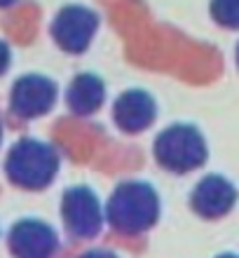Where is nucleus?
<instances>
[{
    "label": "nucleus",
    "instance_id": "423d86ee",
    "mask_svg": "<svg viewBox=\"0 0 239 258\" xmlns=\"http://www.w3.org/2000/svg\"><path fill=\"white\" fill-rule=\"evenodd\" d=\"M61 214L63 223L75 237H94L101 230V207L99 200L89 188L75 185L63 192L61 200Z\"/></svg>",
    "mask_w": 239,
    "mask_h": 258
},
{
    "label": "nucleus",
    "instance_id": "f8f14e48",
    "mask_svg": "<svg viewBox=\"0 0 239 258\" xmlns=\"http://www.w3.org/2000/svg\"><path fill=\"white\" fill-rule=\"evenodd\" d=\"M10 59H12V54H10V47H7L5 42L0 40V75H3L7 68H10Z\"/></svg>",
    "mask_w": 239,
    "mask_h": 258
},
{
    "label": "nucleus",
    "instance_id": "9d476101",
    "mask_svg": "<svg viewBox=\"0 0 239 258\" xmlns=\"http://www.w3.org/2000/svg\"><path fill=\"white\" fill-rule=\"evenodd\" d=\"M103 96H106V87H103L101 78L94 73H80L70 82L66 103L75 115H92L101 108Z\"/></svg>",
    "mask_w": 239,
    "mask_h": 258
},
{
    "label": "nucleus",
    "instance_id": "7ed1b4c3",
    "mask_svg": "<svg viewBox=\"0 0 239 258\" xmlns=\"http://www.w3.org/2000/svg\"><path fill=\"white\" fill-rule=\"evenodd\" d=\"M155 160L171 174H188L206 162V143L192 124H171L155 139Z\"/></svg>",
    "mask_w": 239,
    "mask_h": 258
},
{
    "label": "nucleus",
    "instance_id": "20e7f679",
    "mask_svg": "<svg viewBox=\"0 0 239 258\" xmlns=\"http://www.w3.org/2000/svg\"><path fill=\"white\" fill-rule=\"evenodd\" d=\"M96 28H99L96 12L82 5H66L52 21V38L63 52L80 54L89 47Z\"/></svg>",
    "mask_w": 239,
    "mask_h": 258
},
{
    "label": "nucleus",
    "instance_id": "1a4fd4ad",
    "mask_svg": "<svg viewBox=\"0 0 239 258\" xmlns=\"http://www.w3.org/2000/svg\"><path fill=\"white\" fill-rule=\"evenodd\" d=\"M155 115H157V106L152 101V96L141 89H129V92L120 94L113 106L115 124L127 134H138V132L148 129Z\"/></svg>",
    "mask_w": 239,
    "mask_h": 258
},
{
    "label": "nucleus",
    "instance_id": "f03ea898",
    "mask_svg": "<svg viewBox=\"0 0 239 258\" xmlns=\"http://www.w3.org/2000/svg\"><path fill=\"white\" fill-rule=\"evenodd\" d=\"M59 171L56 150L38 139H21L10 148L5 160V174L14 185L24 190H42L54 181Z\"/></svg>",
    "mask_w": 239,
    "mask_h": 258
},
{
    "label": "nucleus",
    "instance_id": "4468645a",
    "mask_svg": "<svg viewBox=\"0 0 239 258\" xmlns=\"http://www.w3.org/2000/svg\"><path fill=\"white\" fill-rule=\"evenodd\" d=\"M14 0H0V7H10Z\"/></svg>",
    "mask_w": 239,
    "mask_h": 258
},
{
    "label": "nucleus",
    "instance_id": "0eeeda50",
    "mask_svg": "<svg viewBox=\"0 0 239 258\" xmlns=\"http://www.w3.org/2000/svg\"><path fill=\"white\" fill-rule=\"evenodd\" d=\"M10 249L17 258H49L56 251V235L42 221H19L10 232Z\"/></svg>",
    "mask_w": 239,
    "mask_h": 258
},
{
    "label": "nucleus",
    "instance_id": "2eb2a0df",
    "mask_svg": "<svg viewBox=\"0 0 239 258\" xmlns=\"http://www.w3.org/2000/svg\"><path fill=\"white\" fill-rule=\"evenodd\" d=\"M0 143H3V124H0Z\"/></svg>",
    "mask_w": 239,
    "mask_h": 258
},
{
    "label": "nucleus",
    "instance_id": "9b49d317",
    "mask_svg": "<svg viewBox=\"0 0 239 258\" xmlns=\"http://www.w3.org/2000/svg\"><path fill=\"white\" fill-rule=\"evenodd\" d=\"M211 17L225 28H239V0H211Z\"/></svg>",
    "mask_w": 239,
    "mask_h": 258
},
{
    "label": "nucleus",
    "instance_id": "f3484780",
    "mask_svg": "<svg viewBox=\"0 0 239 258\" xmlns=\"http://www.w3.org/2000/svg\"><path fill=\"white\" fill-rule=\"evenodd\" d=\"M220 258H237V256H220Z\"/></svg>",
    "mask_w": 239,
    "mask_h": 258
},
{
    "label": "nucleus",
    "instance_id": "f257e3e1",
    "mask_svg": "<svg viewBox=\"0 0 239 258\" xmlns=\"http://www.w3.org/2000/svg\"><path fill=\"white\" fill-rule=\"evenodd\" d=\"M160 216V200L152 185L127 181L115 188L108 200L106 218L122 235H138L148 230Z\"/></svg>",
    "mask_w": 239,
    "mask_h": 258
},
{
    "label": "nucleus",
    "instance_id": "39448f33",
    "mask_svg": "<svg viewBox=\"0 0 239 258\" xmlns=\"http://www.w3.org/2000/svg\"><path fill=\"white\" fill-rule=\"evenodd\" d=\"M56 101V85L45 75H24L12 85L10 110L21 120H33L52 110Z\"/></svg>",
    "mask_w": 239,
    "mask_h": 258
},
{
    "label": "nucleus",
    "instance_id": "6e6552de",
    "mask_svg": "<svg viewBox=\"0 0 239 258\" xmlns=\"http://www.w3.org/2000/svg\"><path fill=\"white\" fill-rule=\"evenodd\" d=\"M234 202H237V188L218 174L202 178L192 190V209L204 218L225 216Z\"/></svg>",
    "mask_w": 239,
    "mask_h": 258
},
{
    "label": "nucleus",
    "instance_id": "dca6fc26",
    "mask_svg": "<svg viewBox=\"0 0 239 258\" xmlns=\"http://www.w3.org/2000/svg\"><path fill=\"white\" fill-rule=\"evenodd\" d=\"M237 66H239V45H237Z\"/></svg>",
    "mask_w": 239,
    "mask_h": 258
},
{
    "label": "nucleus",
    "instance_id": "ddd939ff",
    "mask_svg": "<svg viewBox=\"0 0 239 258\" xmlns=\"http://www.w3.org/2000/svg\"><path fill=\"white\" fill-rule=\"evenodd\" d=\"M82 258H115V256L108 253V251H89V253H85Z\"/></svg>",
    "mask_w": 239,
    "mask_h": 258
}]
</instances>
